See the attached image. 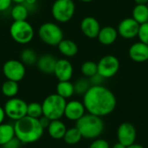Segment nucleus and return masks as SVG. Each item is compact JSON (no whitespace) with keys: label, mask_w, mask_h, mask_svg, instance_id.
<instances>
[{"label":"nucleus","mask_w":148,"mask_h":148,"mask_svg":"<svg viewBox=\"0 0 148 148\" xmlns=\"http://www.w3.org/2000/svg\"><path fill=\"white\" fill-rule=\"evenodd\" d=\"M36 2H37V0H25L24 4L28 8V6H34L36 3Z\"/></svg>","instance_id":"nucleus-38"},{"label":"nucleus","mask_w":148,"mask_h":148,"mask_svg":"<svg viewBox=\"0 0 148 148\" xmlns=\"http://www.w3.org/2000/svg\"><path fill=\"white\" fill-rule=\"evenodd\" d=\"M88 148H110V145L104 139H95Z\"/></svg>","instance_id":"nucleus-32"},{"label":"nucleus","mask_w":148,"mask_h":148,"mask_svg":"<svg viewBox=\"0 0 148 148\" xmlns=\"http://www.w3.org/2000/svg\"><path fill=\"white\" fill-rule=\"evenodd\" d=\"M28 104L20 98H10L4 104L3 109L5 115L10 120L16 121L27 115Z\"/></svg>","instance_id":"nucleus-8"},{"label":"nucleus","mask_w":148,"mask_h":148,"mask_svg":"<svg viewBox=\"0 0 148 148\" xmlns=\"http://www.w3.org/2000/svg\"><path fill=\"white\" fill-rule=\"evenodd\" d=\"M128 55L135 62H145L148 60V45L142 42H135L129 48Z\"/></svg>","instance_id":"nucleus-16"},{"label":"nucleus","mask_w":148,"mask_h":148,"mask_svg":"<svg viewBox=\"0 0 148 148\" xmlns=\"http://www.w3.org/2000/svg\"><path fill=\"white\" fill-rule=\"evenodd\" d=\"M11 3V0H0V12L7 10L10 7Z\"/></svg>","instance_id":"nucleus-34"},{"label":"nucleus","mask_w":148,"mask_h":148,"mask_svg":"<svg viewBox=\"0 0 148 148\" xmlns=\"http://www.w3.org/2000/svg\"><path fill=\"white\" fill-rule=\"evenodd\" d=\"M82 103L88 114L104 117L114 112L117 101L114 94L108 88L92 85L83 95Z\"/></svg>","instance_id":"nucleus-1"},{"label":"nucleus","mask_w":148,"mask_h":148,"mask_svg":"<svg viewBox=\"0 0 148 148\" xmlns=\"http://www.w3.org/2000/svg\"><path fill=\"white\" fill-rule=\"evenodd\" d=\"M5 112H4V109L3 107L0 106V124L3 123V121L5 119Z\"/></svg>","instance_id":"nucleus-37"},{"label":"nucleus","mask_w":148,"mask_h":148,"mask_svg":"<svg viewBox=\"0 0 148 148\" xmlns=\"http://www.w3.org/2000/svg\"><path fill=\"white\" fill-rule=\"evenodd\" d=\"M74 68L71 62L68 59H59L56 61L54 75L59 82L70 81L73 76Z\"/></svg>","instance_id":"nucleus-13"},{"label":"nucleus","mask_w":148,"mask_h":148,"mask_svg":"<svg viewBox=\"0 0 148 148\" xmlns=\"http://www.w3.org/2000/svg\"><path fill=\"white\" fill-rule=\"evenodd\" d=\"M56 94L64 99H69L75 94L74 84L70 81L59 82L56 85Z\"/></svg>","instance_id":"nucleus-21"},{"label":"nucleus","mask_w":148,"mask_h":148,"mask_svg":"<svg viewBox=\"0 0 148 148\" xmlns=\"http://www.w3.org/2000/svg\"><path fill=\"white\" fill-rule=\"evenodd\" d=\"M48 133L54 140H62L67 131L66 125L61 120L51 121L48 127Z\"/></svg>","instance_id":"nucleus-19"},{"label":"nucleus","mask_w":148,"mask_h":148,"mask_svg":"<svg viewBox=\"0 0 148 148\" xmlns=\"http://www.w3.org/2000/svg\"><path fill=\"white\" fill-rule=\"evenodd\" d=\"M37 59V55L36 51L32 49H24L20 53V60L24 65L32 66L34 64H36Z\"/></svg>","instance_id":"nucleus-27"},{"label":"nucleus","mask_w":148,"mask_h":148,"mask_svg":"<svg viewBox=\"0 0 148 148\" xmlns=\"http://www.w3.org/2000/svg\"><path fill=\"white\" fill-rule=\"evenodd\" d=\"M82 139V136L80 131L75 127L67 129V131L64 134V137H63L64 142L70 146L78 144Z\"/></svg>","instance_id":"nucleus-26"},{"label":"nucleus","mask_w":148,"mask_h":148,"mask_svg":"<svg viewBox=\"0 0 148 148\" xmlns=\"http://www.w3.org/2000/svg\"><path fill=\"white\" fill-rule=\"evenodd\" d=\"M10 15L14 21H24L29 16V9L24 3H17L11 9Z\"/></svg>","instance_id":"nucleus-24"},{"label":"nucleus","mask_w":148,"mask_h":148,"mask_svg":"<svg viewBox=\"0 0 148 148\" xmlns=\"http://www.w3.org/2000/svg\"><path fill=\"white\" fill-rule=\"evenodd\" d=\"M21 142L20 140L14 137L13 139H11L10 140H9L6 144H4L2 147L3 148H19L21 146Z\"/></svg>","instance_id":"nucleus-33"},{"label":"nucleus","mask_w":148,"mask_h":148,"mask_svg":"<svg viewBox=\"0 0 148 148\" xmlns=\"http://www.w3.org/2000/svg\"><path fill=\"white\" fill-rule=\"evenodd\" d=\"M112 148H126V147H125L124 145H122L121 143L118 142V143H116Z\"/></svg>","instance_id":"nucleus-41"},{"label":"nucleus","mask_w":148,"mask_h":148,"mask_svg":"<svg viewBox=\"0 0 148 148\" xmlns=\"http://www.w3.org/2000/svg\"><path fill=\"white\" fill-rule=\"evenodd\" d=\"M126 148H144V147H142L141 145L140 144H136V143H134L130 146H127L126 147Z\"/></svg>","instance_id":"nucleus-39"},{"label":"nucleus","mask_w":148,"mask_h":148,"mask_svg":"<svg viewBox=\"0 0 148 148\" xmlns=\"http://www.w3.org/2000/svg\"><path fill=\"white\" fill-rule=\"evenodd\" d=\"M38 121H39V122H40V124H41V126L42 127L43 129H47L48 127H49V123H50V121H51L49 118H47V117L44 116V115L41 116V117L38 119Z\"/></svg>","instance_id":"nucleus-35"},{"label":"nucleus","mask_w":148,"mask_h":148,"mask_svg":"<svg viewBox=\"0 0 148 148\" xmlns=\"http://www.w3.org/2000/svg\"><path fill=\"white\" fill-rule=\"evenodd\" d=\"M104 78H102L99 74H96L95 75H94V76H92L91 78H90V82L91 83H93V85H101V82H102V80H103Z\"/></svg>","instance_id":"nucleus-36"},{"label":"nucleus","mask_w":148,"mask_h":148,"mask_svg":"<svg viewBox=\"0 0 148 148\" xmlns=\"http://www.w3.org/2000/svg\"><path fill=\"white\" fill-rule=\"evenodd\" d=\"M98 74L104 79L112 78L120 69V61L113 55H107L101 58L97 63Z\"/></svg>","instance_id":"nucleus-9"},{"label":"nucleus","mask_w":148,"mask_h":148,"mask_svg":"<svg viewBox=\"0 0 148 148\" xmlns=\"http://www.w3.org/2000/svg\"><path fill=\"white\" fill-rule=\"evenodd\" d=\"M86 112V108L82 102L79 101H70L66 103L64 116L72 121H77L81 119Z\"/></svg>","instance_id":"nucleus-15"},{"label":"nucleus","mask_w":148,"mask_h":148,"mask_svg":"<svg viewBox=\"0 0 148 148\" xmlns=\"http://www.w3.org/2000/svg\"><path fill=\"white\" fill-rule=\"evenodd\" d=\"M57 47L60 53L66 57H74L78 53L77 44L74 41L69 39L63 38L57 45Z\"/></svg>","instance_id":"nucleus-20"},{"label":"nucleus","mask_w":148,"mask_h":148,"mask_svg":"<svg viewBox=\"0 0 148 148\" xmlns=\"http://www.w3.org/2000/svg\"><path fill=\"white\" fill-rule=\"evenodd\" d=\"M38 36L43 43L49 46H57L63 39V31L58 24L47 22L39 27Z\"/></svg>","instance_id":"nucleus-6"},{"label":"nucleus","mask_w":148,"mask_h":148,"mask_svg":"<svg viewBox=\"0 0 148 148\" xmlns=\"http://www.w3.org/2000/svg\"><path fill=\"white\" fill-rule=\"evenodd\" d=\"M66 103V99L57 94H51L48 95L42 103V114L50 121L60 120L64 115Z\"/></svg>","instance_id":"nucleus-4"},{"label":"nucleus","mask_w":148,"mask_h":148,"mask_svg":"<svg viewBox=\"0 0 148 148\" xmlns=\"http://www.w3.org/2000/svg\"><path fill=\"white\" fill-rule=\"evenodd\" d=\"M118 36L119 35L116 29L112 26H105L101 28L97 38L101 44L108 46L116 41Z\"/></svg>","instance_id":"nucleus-18"},{"label":"nucleus","mask_w":148,"mask_h":148,"mask_svg":"<svg viewBox=\"0 0 148 148\" xmlns=\"http://www.w3.org/2000/svg\"><path fill=\"white\" fill-rule=\"evenodd\" d=\"M75 5L72 0H56L51 7V14L54 19L59 23L69 22L75 15Z\"/></svg>","instance_id":"nucleus-7"},{"label":"nucleus","mask_w":148,"mask_h":148,"mask_svg":"<svg viewBox=\"0 0 148 148\" xmlns=\"http://www.w3.org/2000/svg\"><path fill=\"white\" fill-rule=\"evenodd\" d=\"M81 2H83V3H90V2H92V1H94V0H80Z\"/></svg>","instance_id":"nucleus-43"},{"label":"nucleus","mask_w":148,"mask_h":148,"mask_svg":"<svg viewBox=\"0 0 148 148\" xmlns=\"http://www.w3.org/2000/svg\"><path fill=\"white\" fill-rule=\"evenodd\" d=\"M75 122V127L80 131L82 138L88 140L97 139L104 130V123L101 117L88 113L85 114Z\"/></svg>","instance_id":"nucleus-3"},{"label":"nucleus","mask_w":148,"mask_h":148,"mask_svg":"<svg viewBox=\"0 0 148 148\" xmlns=\"http://www.w3.org/2000/svg\"><path fill=\"white\" fill-rule=\"evenodd\" d=\"M2 93L4 96L10 98H13L16 97V95L18 93L19 90V86H18V82H14V81H10V80H6L1 88Z\"/></svg>","instance_id":"nucleus-25"},{"label":"nucleus","mask_w":148,"mask_h":148,"mask_svg":"<svg viewBox=\"0 0 148 148\" xmlns=\"http://www.w3.org/2000/svg\"><path fill=\"white\" fill-rule=\"evenodd\" d=\"M147 8H148V2H147Z\"/></svg>","instance_id":"nucleus-44"},{"label":"nucleus","mask_w":148,"mask_h":148,"mask_svg":"<svg viewBox=\"0 0 148 148\" xmlns=\"http://www.w3.org/2000/svg\"><path fill=\"white\" fill-rule=\"evenodd\" d=\"M132 17L140 24L148 22V8L147 4H136L132 12Z\"/></svg>","instance_id":"nucleus-22"},{"label":"nucleus","mask_w":148,"mask_h":148,"mask_svg":"<svg viewBox=\"0 0 148 148\" xmlns=\"http://www.w3.org/2000/svg\"><path fill=\"white\" fill-rule=\"evenodd\" d=\"M80 28L85 36L93 39L97 38L101 27L96 18L93 16H86L82 20Z\"/></svg>","instance_id":"nucleus-14"},{"label":"nucleus","mask_w":148,"mask_h":148,"mask_svg":"<svg viewBox=\"0 0 148 148\" xmlns=\"http://www.w3.org/2000/svg\"><path fill=\"white\" fill-rule=\"evenodd\" d=\"M15 137L14 126L9 123L0 124V146L3 147Z\"/></svg>","instance_id":"nucleus-23"},{"label":"nucleus","mask_w":148,"mask_h":148,"mask_svg":"<svg viewBox=\"0 0 148 148\" xmlns=\"http://www.w3.org/2000/svg\"><path fill=\"white\" fill-rule=\"evenodd\" d=\"M56 61L57 59L54 56L50 54H44L37 59L36 66L41 72L44 74L51 75L54 74V69Z\"/></svg>","instance_id":"nucleus-17"},{"label":"nucleus","mask_w":148,"mask_h":148,"mask_svg":"<svg viewBox=\"0 0 148 148\" xmlns=\"http://www.w3.org/2000/svg\"><path fill=\"white\" fill-rule=\"evenodd\" d=\"M10 35L16 42L27 44L34 38L35 31L28 21H14L10 27Z\"/></svg>","instance_id":"nucleus-5"},{"label":"nucleus","mask_w":148,"mask_h":148,"mask_svg":"<svg viewBox=\"0 0 148 148\" xmlns=\"http://www.w3.org/2000/svg\"><path fill=\"white\" fill-rule=\"evenodd\" d=\"M3 74L7 80L19 82L25 76V65L18 60H8L3 66Z\"/></svg>","instance_id":"nucleus-10"},{"label":"nucleus","mask_w":148,"mask_h":148,"mask_svg":"<svg viewBox=\"0 0 148 148\" xmlns=\"http://www.w3.org/2000/svg\"><path fill=\"white\" fill-rule=\"evenodd\" d=\"M27 115L35 119H39L42 116V104L38 102H31L28 104L27 108Z\"/></svg>","instance_id":"nucleus-29"},{"label":"nucleus","mask_w":148,"mask_h":148,"mask_svg":"<svg viewBox=\"0 0 148 148\" xmlns=\"http://www.w3.org/2000/svg\"><path fill=\"white\" fill-rule=\"evenodd\" d=\"M136 137H137L136 128L132 123L123 122L118 127L117 129L118 142L121 143L125 147L135 143Z\"/></svg>","instance_id":"nucleus-11"},{"label":"nucleus","mask_w":148,"mask_h":148,"mask_svg":"<svg viewBox=\"0 0 148 148\" xmlns=\"http://www.w3.org/2000/svg\"><path fill=\"white\" fill-rule=\"evenodd\" d=\"M136 4H147L148 0H134Z\"/></svg>","instance_id":"nucleus-40"},{"label":"nucleus","mask_w":148,"mask_h":148,"mask_svg":"<svg viewBox=\"0 0 148 148\" xmlns=\"http://www.w3.org/2000/svg\"><path fill=\"white\" fill-rule=\"evenodd\" d=\"M140 23H138L133 17H127L121 21L118 25V35L125 39H132L138 36Z\"/></svg>","instance_id":"nucleus-12"},{"label":"nucleus","mask_w":148,"mask_h":148,"mask_svg":"<svg viewBox=\"0 0 148 148\" xmlns=\"http://www.w3.org/2000/svg\"><path fill=\"white\" fill-rule=\"evenodd\" d=\"M13 126L15 137H16L22 144L36 142L43 135L44 129L41 126L38 119L28 115L15 121Z\"/></svg>","instance_id":"nucleus-2"},{"label":"nucleus","mask_w":148,"mask_h":148,"mask_svg":"<svg viewBox=\"0 0 148 148\" xmlns=\"http://www.w3.org/2000/svg\"><path fill=\"white\" fill-rule=\"evenodd\" d=\"M81 71L84 76L88 78H91L92 76L98 74L97 63L93 61H87L82 63L81 67Z\"/></svg>","instance_id":"nucleus-28"},{"label":"nucleus","mask_w":148,"mask_h":148,"mask_svg":"<svg viewBox=\"0 0 148 148\" xmlns=\"http://www.w3.org/2000/svg\"><path fill=\"white\" fill-rule=\"evenodd\" d=\"M13 3H15L16 4H17V3H24V2H25V0H11Z\"/></svg>","instance_id":"nucleus-42"},{"label":"nucleus","mask_w":148,"mask_h":148,"mask_svg":"<svg viewBox=\"0 0 148 148\" xmlns=\"http://www.w3.org/2000/svg\"><path fill=\"white\" fill-rule=\"evenodd\" d=\"M72 1H73V0H72Z\"/></svg>","instance_id":"nucleus-45"},{"label":"nucleus","mask_w":148,"mask_h":148,"mask_svg":"<svg viewBox=\"0 0 148 148\" xmlns=\"http://www.w3.org/2000/svg\"><path fill=\"white\" fill-rule=\"evenodd\" d=\"M90 82L85 78H81L77 80L74 84L75 93L77 95H84L90 88Z\"/></svg>","instance_id":"nucleus-30"},{"label":"nucleus","mask_w":148,"mask_h":148,"mask_svg":"<svg viewBox=\"0 0 148 148\" xmlns=\"http://www.w3.org/2000/svg\"><path fill=\"white\" fill-rule=\"evenodd\" d=\"M140 42H142L148 45V22L140 25L138 36Z\"/></svg>","instance_id":"nucleus-31"}]
</instances>
